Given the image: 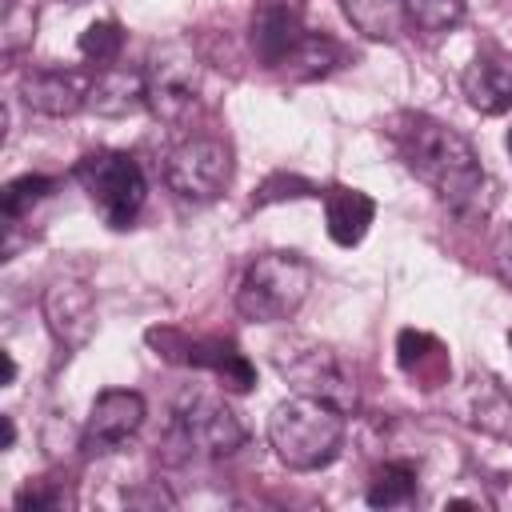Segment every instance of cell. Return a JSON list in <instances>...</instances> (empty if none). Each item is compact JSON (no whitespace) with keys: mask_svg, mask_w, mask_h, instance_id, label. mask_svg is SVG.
Wrapping results in <instances>:
<instances>
[{"mask_svg":"<svg viewBox=\"0 0 512 512\" xmlns=\"http://www.w3.org/2000/svg\"><path fill=\"white\" fill-rule=\"evenodd\" d=\"M392 140L408 172L420 184H428L456 216L488 212V172L468 136H460L452 124L428 112H404L392 128Z\"/></svg>","mask_w":512,"mask_h":512,"instance_id":"obj_1","label":"cell"},{"mask_svg":"<svg viewBox=\"0 0 512 512\" xmlns=\"http://www.w3.org/2000/svg\"><path fill=\"white\" fill-rule=\"evenodd\" d=\"M268 444L292 472L328 468L344 448V412L312 396L280 400L268 416Z\"/></svg>","mask_w":512,"mask_h":512,"instance_id":"obj_2","label":"cell"},{"mask_svg":"<svg viewBox=\"0 0 512 512\" xmlns=\"http://www.w3.org/2000/svg\"><path fill=\"white\" fill-rule=\"evenodd\" d=\"M308 288H312V264L300 252L292 248L264 252L240 276L236 312L252 324H280L300 312V304L308 300Z\"/></svg>","mask_w":512,"mask_h":512,"instance_id":"obj_3","label":"cell"},{"mask_svg":"<svg viewBox=\"0 0 512 512\" xmlns=\"http://www.w3.org/2000/svg\"><path fill=\"white\" fill-rule=\"evenodd\" d=\"M272 368L280 372V380L296 392V396H312L324 400L332 408H340L344 416L360 404L356 396V380L348 372V364L320 340L308 336H288L272 344Z\"/></svg>","mask_w":512,"mask_h":512,"instance_id":"obj_4","label":"cell"},{"mask_svg":"<svg viewBox=\"0 0 512 512\" xmlns=\"http://www.w3.org/2000/svg\"><path fill=\"white\" fill-rule=\"evenodd\" d=\"M72 176L80 180V188L88 192V200L96 204V212L104 216L108 228L124 232V228L136 224V216L144 208V196H148V184H144L140 164L128 152L96 148V152L80 156Z\"/></svg>","mask_w":512,"mask_h":512,"instance_id":"obj_5","label":"cell"},{"mask_svg":"<svg viewBox=\"0 0 512 512\" xmlns=\"http://www.w3.org/2000/svg\"><path fill=\"white\" fill-rule=\"evenodd\" d=\"M168 440L184 456H212L224 460L248 444V424L244 416L216 392H188L176 412H172V432Z\"/></svg>","mask_w":512,"mask_h":512,"instance_id":"obj_6","label":"cell"},{"mask_svg":"<svg viewBox=\"0 0 512 512\" xmlns=\"http://www.w3.org/2000/svg\"><path fill=\"white\" fill-rule=\"evenodd\" d=\"M144 88H148V108L164 124L188 120V112L200 100V60L188 40H164L148 52L144 64Z\"/></svg>","mask_w":512,"mask_h":512,"instance_id":"obj_7","label":"cell"},{"mask_svg":"<svg viewBox=\"0 0 512 512\" xmlns=\"http://www.w3.org/2000/svg\"><path fill=\"white\" fill-rule=\"evenodd\" d=\"M232 180V152L216 136H192L176 144L164 160V184L184 204H212Z\"/></svg>","mask_w":512,"mask_h":512,"instance_id":"obj_8","label":"cell"},{"mask_svg":"<svg viewBox=\"0 0 512 512\" xmlns=\"http://www.w3.org/2000/svg\"><path fill=\"white\" fill-rule=\"evenodd\" d=\"M148 340L160 348L164 360H176V364L212 372L224 392H236L240 396V392H252L256 388V368H252V360L232 340H188V336L168 332V328L164 332L152 328Z\"/></svg>","mask_w":512,"mask_h":512,"instance_id":"obj_9","label":"cell"},{"mask_svg":"<svg viewBox=\"0 0 512 512\" xmlns=\"http://www.w3.org/2000/svg\"><path fill=\"white\" fill-rule=\"evenodd\" d=\"M40 308H44V324H48L52 340L64 352H80L92 340V332H96V296H92V288L84 280L56 276L44 288Z\"/></svg>","mask_w":512,"mask_h":512,"instance_id":"obj_10","label":"cell"},{"mask_svg":"<svg viewBox=\"0 0 512 512\" xmlns=\"http://www.w3.org/2000/svg\"><path fill=\"white\" fill-rule=\"evenodd\" d=\"M144 396L132 392V388H104L96 400H92V412L84 420V432H80V444L88 452H116L120 444H128L140 424H144Z\"/></svg>","mask_w":512,"mask_h":512,"instance_id":"obj_11","label":"cell"},{"mask_svg":"<svg viewBox=\"0 0 512 512\" xmlns=\"http://www.w3.org/2000/svg\"><path fill=\"white\" fill-rule=\"evenodd\" d=\"M304 4L300 0H256L248 16V44L260 64L280 68L292 48L304 40Z\"/></svg>","mask_w":512,"mask_h":512,"instance_id":"obj_12","label":"cell"},{"mask_svg":"<svg viewBox=\"0 0 512 512\" xmlns=\"http://www.w3.org/2000/svg\"><path fill=\"white\" fill-rule=\"evenodd\" d=\"M92 80L80 68H28L20 76V100L40 116H72L88 108Z\"/></svg>","mask_w":512,"mask_h":512,"instance_id":"obj_13","label":"cell"},{"mask_svg":"<svg viewBox=\"0 0 512 512\" xmlns=\"http://www.w3.org/2000/svg\"><path fill=\"white\" fill-rule=\"evenodd\" d=\"M324 216H328V236H332V244L356 248V244L368 236L372 220H376V200H372L368 192H360V188L332 184V188L324 192Z\"/></svg>","mask_w":512,"mask_h":512,"instance_id":"obj_14","label":"cell"},{"mask_svg":"<svg viewBox=\"0 0 512 512\" xmlns=\"http://www.w3.org/2000/svg\"><path fill=\"white\" fill-rule=\"evenodd\" d=\"M460 88H464L468 108H476L480 116H500L512 108V68L496 56H476L464 68Z\"/></svg>","mask_w":512,"mask_h":512,"instance_id":"obj_15","label":"cell"},{"mask_svg":"<svg viewBox=\"0 0 512 512\" xmlns=\"http://www.w3.org/2000/svg\"><path fill=\"white\" fill-rule=\"evenodd\" d=\"M88 108L96 116H108V120H124V116L148 108L144 72H132V68H100V76L92 80V92H88Z\"/></svg>","mask_w":512,"mask_h":512,"instance_id":"obj_16","label":"cell"},{"mask_svg":"<svg viewBox=\"0 0 512 512\" xmlns=\"http://www.w3.org/2000/svg\"><path fill=\"white\" fill-rule=\"evenodd\" d=\"M396 364L420 380V388H440L448 380V352L436 336L420 328H404L396 336Z\"/></svg>","mask_w":512,"mask_h":512,"instance_id":"obj_17","label":"cell"},{"mask_svg":"<svg viewBox=\"0 0 512 512\" xmlns=\"http://www.w3.org/2000/svg\"><path fill=\"white\" fill-rule=\"evenodd\" d=\"M340 12L368 40H400L408 24L404 0H340Z\"/></svg>","mask_w":512,"mask_h":512,"instance_id":"obj_18","label":"cell"},{"mask_svg":"<svg viewBox=\"0 0 512 512\" xmlns=\"http://www.w3.org/2000/svg\"><path fill=\"white\" fill-rule=\"evenodd\" d=\"M340 60H344V52H340V44H336L332 36H324V32H304V40H300V44L292 48V56L280 64V72L292 76V80H320V76H328Z\"/></svg>","mask_w":512,"mask_h":512,"instance_id":"obj_19","label":"cell"},{"mask_svg":"<svg viewBox=\"0 0 512 512\" xmlns=\"http://www.w3.org/2000/svg\"><path fill=\"white\" fill-rule=\"evenodd\" d=\"M416 480H420V472H416L412 460H384V464L372 472L364 500H368L372 508H396V504H408V500L416 496Z\"/></svg>","mask_w":512,"mask_h":512,"instance_id":"obj_20","label":"cell"},{"mask_svg":"<svg viewBox=\"0 0 512 512\" xmlns=\"http://www.w3.org/2000/svg\"><path fill=\"white\" fill-rule=\"evenodd\" d=\"M468 424L484 428V432H504L512 420V400L504 396V388L488 376H472L468 380Z\"/></svg>","mask_w":512,"mask_h":512,"instance_id":"obj_21","label":"cell"},{"mask_svg":"<svg viewBox=\"0 0 512 512\" xmlns=\"http://www.w3.org/2000/svg\"><path fill=\"white\" fill-rule=\"evenodd\" d=\"M56 192V180L52 176H40V172H28V176H16L4 184L0 192V212H4V224H20L40 200H48Z\"/></svg>","mask_w":512,"mask_h":512,"instance_id":"obj_22","label":"cell"},{"mask_svg":"<svg viewBox=\"0 0 512 512\" xmlns=\"http://www.w3.org/2000/svg\"><path fill=\"white\" fill-rule=\"evenodd\" d=\"M36 36V0H4L0 12V52L12 60Z\"/></svg>","mask_w":512,"mask_h":512,"instance_id":"obj_23","label":"cell"},{"mask_svg":"<svg viewBox=\"0 0 512 512\" xmlns=\"http://www.w3.org/2000/svg\"><path fill=\"white\" fill-rule=\"evenodd\" d=\"M76 48H80V56H84L92 68H112V64L120 60L124 32H120V24H116V20H92V24L80 32Z\"/></svg>","mask_w":512,"mask_h":512,"instance_id":"obj_24","label":"cell"},{"mask_svg":"<svg viewBox=\"0 0 512 512\" xmlns=\"http://www.w3.org/2000/svg\"><path fill=\"white\" fill-rule=\"evenodd\" d=\"M408 24L420 32H448L464 20L468 0H404Z\"/></svg>","mask_w":512,"mask_h":512,"instance_id":"obj_25","label":"cell"},{"mask_svg":"<svg viewBox=\"0 0 512 512\" xmlns=\"http://www.w3.org/2000/svg\"><path fill=\"white\" fill-rule=\"evenodd\" d=\"M304 196H324V192H320L312 180L296 176V172H272V176L256 188L252 208H268V204H280V200H304Z\"/></svg>","mask_w":512,"mask_h":512,"instance_id":"obj_26","label":"cell"},{"mask_svg":"<svg viewBox=\"0 0 512 512\" xmlns=\"http://www.w3.org/2000/svg\"><path fill=\"white\" fill-rule=\"evenodd\" d=\"M64 504H68V492H64L60 480H28L16 492L20 512H52V508H64Z\"/></svg>","mask_w":512,"mask_h":512,"instance_id":"obj_27","label":"cell"},{"mask_svg":"<svg viewBox=\"0 0 512 512\" xmlns=\"http://www.w3.org/2000/svg\"><path fill=\"white\" fill-rule=\"evenodd\" d=\"M124 500H128V504H152V508H160V504H164V508H172V504H176V500L164 492V484H160V480H156V484H148V488L128 492Z\"/></svg>","mask_w":512,"mask_h":512,"instance_id":"obj_28","label":"cell"},{"mask_svg":"<svg viewBox=\"0 0 512 512\" xmlns=\"http://www.w3.org/2000/svg\"><path fill=\"white\" fill-rule=\"evenodd\" d=\"M16 444V424H12V416H0V448L8 452Z\"/></svg>","mask_w":512,"mask_h":512,"instance_id":"obj_29","label":"cell"},{"mask_svg":"<svg viewBox=\"0 0 512 512\" xmlns=\"http://www.w3.org/2000/svg\"><path fill=\"white\" fill-rule=\"evenodd\" d=\"M500 264H504V276L512 280V232L504 236V248H500Z\"/></svg>","mask_w":512,"mask_h":512,"instance_id":"obj_30","label":"cell"},{"mask_svg":"<svg viewBox=\"0 0 512 512\" xmlns=\"http://www.w3.org/2000/svg\"><path fill=\"white\" fill-rule=\"evenodd\" d=\"M0 360H4V384H12V380H16V360H12V352H0Z\"/></svg>","mask_w":512,"mask_h":512,"instance_id":"obj_31","label":"cell"},{"mask_svg":"<svg viewBox=\"0 0 512 512\" xmlns=\"http://www.w3.org/2000/svg\"><path fill=\"white\" fill-rule=\"evenodd\" d=\"M504 144H508V156H512V128H508V140Z\"/></svg>","mask_w":512,"mask_h":512,"instance_id":"obj_32","label":"cell"},{"mask_svg":"<svg viewBox=\"0 0 512 512\" xmlns=\"http://www.w3.org/2000/svg\"><path fill=\"white\" fill-rule=\"evenodd\" d=\"M72 4H84V0H72Z\"/></svg>","mask_w":512,"mask_h":512,"instance_id":"obj_33","label":"cell"},{"mask_svg":"<svg viewBox=\"0 0 512 512\" xmlns=\"http://www.w3.org/2000/svg\"><path fill=\"white\" fill-rule=\"evenodd\" d=\"M508 344H512V332H508Z\"/></svg>","mask_w":512,"mask_h":512,"instance_id":"obj_34","label":"cell"}]
</instances>
